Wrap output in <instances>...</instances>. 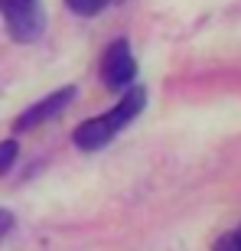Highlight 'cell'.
Here are the masks:
<instances>
[{"instance_id": "6da1fadb", "label": "cell", "mask_w": 241, "mask_h": 251, "mask_svg": "<svg viewBox=\"0 0 241 251\" xmlns=\"http://www.w3.org/2000/svg\"><path fill=\"white\" fill-rule=\"evenodd\" d=\"M144 108H147L144 85H130L127 92L120 95V101L114 104V108H108L104 114H95V118H88V121H82L75 127V134H72L75 147L85 150V153H95V150L108 147L130 121H137Z\"/></svg>"}, {"instance_id": "7a4b0ae2", "label": "cell", "mask_w": 241, "mask_h": 251, "mask_svg": "<svg viewBox=\"0 0 241 251\" xmlns=\"http://www.w3.org/2000/svg\"><path fill=\"white\" fill-rule=\"evenodd\" d=\"M0 17L17 43H36L46 29L43 0H0Z\"/></svg>"}, {"instance_id": "3957f363", "label": "cell", "mask_w": 241, "mask_h": 251, "mask_svg": "<svg viewBox=\"0 0 241 251\" xmlns=\"http://www.w3.org/2000/svg\"><path fill=\"white\" fill-rule=\"evenodd\" d=\"M101 85L108 92H127L134 78H137V59L130 52L127 39H114L111 46L101 52V65H98Z\"/></svg>"}, {"instance_id": "277c9868", "label": "cell", "mask_w": 241, "mask_h": 251, "mask_svg": "<svg viewBox=\"0 0 241 251\" xmlns=\"http://www.w3.org/2000/svg\"><path fill=\"white\" fill-rule=\"evenodd\" d=\"M72 101H75V85H62V88H56V92H49L46 98H39L36 104H29V108H23V111L17 114L13 134H26V130L43 127L46 121L59 118Z\"/></svg>"}, {"instance_id": "5b68a950", "label": "cell", "mask_w": 241, "mask_h": 251, "mask_svg": "<svg viewBox=\"0 0 241 251\" xmlns=\"http://www.w3.org/2000/svg\"><path fill=\"white\" fill-rule=\"evenodd\" d=\"M108 3H114V0H65V7L78 17H98Z\"/></svg>"}, {"instance_id": "8992f818", "label": "cell", "mask_w": 241, "mask_h": 251, "mask_svg": "<svg viewBox=\"0 0 241 251\" xmlns=\"http://www.w3.org/2000/svg\"><path fill=\"white\" fill-rule=\"evenodd\" d=\"M17 153H20L17 140H0V176L10 173V167L17 163Z\"/></svg>"}, {"instance_id": "52a82bcc", "label": "cell", "mask_w": 241, "mask_h": 251, "mask_svg": "<svg viewBox=\"0 0 241 251\" xmlns=\"http://www.w3.org/2000/svg\"><path fill=\"white\" fill-rule=\"evenodd\" d=\"M212 251H241V238H238V232H225L218 242H215V248Z\"/></svg>"}, {"instance_id": "ba28073f", "label": "cell", "mask_w": 241, "mask_h": 251, "mask_svg": "<svg viewBox=\"0 0 241 251\" xmlns=\"http://www.w3.org/2000/svg\"><path fill=\"white\" fill-rule=\"evenodd\" d=\"M10 232H13V215H10L7 209H0V242H3Z\"/></svg>"}, {"instance_id": "9c48e42d", "label": "cell", "mask_w": 241, "mask_h": 251, "mask_svg": "<svg viewBox=\"0 0 241 251\" xmlns=\"http://www.w3.org/2000/svg\"><path fill=\"white\" fill-rule=\"evenodd\" d=\"M238 238H241V228H238Z\"/></svg>"}]
</instances>
